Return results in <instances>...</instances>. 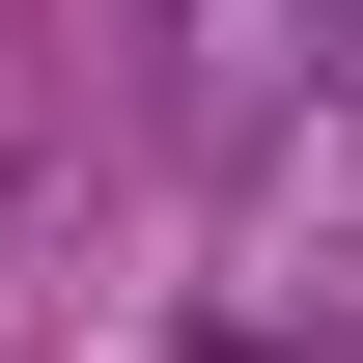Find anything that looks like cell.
I'll list each match as a JSON object with an SVG mask.
<instances>
[{"label": "cell", "instance_id": "obj_1", "mask_svg": "<svg viewBox=\"0 0 363 363\" xmlns=\"http://www.w3.org/2000/svg\"><path fill=\"white\" fill-rule=\"evenodd\" d=\"M335 140H363V56H335Z\"/></svg>", "mask_w": 363, "mask_h": 363}]
</instances>
